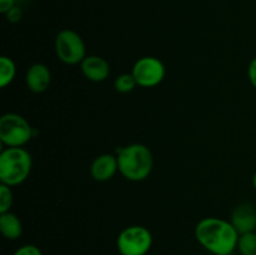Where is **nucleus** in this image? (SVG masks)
I'll list each match as a JSON object with an SVG mask.
<instances>
[{
    "mask_svg": "<svg viewBox=\"0 0 256 255\" xmlns=\"http://www.w3.org/2000/svg\"><path fill=\"white\" fill-rule=\"evenodd\" d=\"M195 238L212 254L229 255L238 248L240 235L232 222L220 218H204L196 224Z\"/></svg>",
    "mask_w": 256,
    "mask_h": 255,
    "instance_id": "f257e3e1",
    "label": "nucleus"
},
{
    "mask_svg": "<svg viewBox=\"0 0 256 255\" xmlns=\"http://www.w3.org/2000/svg\"><path fill=\"white\" fill-rule=\"evenodd\" d=\"M119 172L130 182H142L150 175L154 158L149 148L144 144H130L118 150Z\"/></svg>",
    "mask_w": 256,
    "mask_h": 255,
    "instance_id": "f03ea898",
    "label": "nucleus"
},
{
    "mask_svg": "<svg viewBox=\"0 0 256 255\" xmlns=\"http://www.w3.org/2000/svg\"><path fill=\"white\" fill-rule=\"evenodd\" d=\"M32 155L24 148H6L0 152V182L8 186L22 184L32 172Z\"/></svg>",
    "mask_w": 256,
    "mask_h": 255,
    "instance_id": "7ed1b4c3",
    "label": "nucleus"
},
{
    "mask_svg": "<svg viewBox=\"0 0 256 255\" xmlns=\"http://www.w3.org/2000/svg\"><path fill=\"white\" fill-rule=\"evenodd\" d=\"M32 128L24 116L6 112L0 118V142L8 148H22L32 140Z\"/></svg>",
    "mask_w": 256,
    "mask_h": 255,
    "instance_id": "20e7f679",
    "label": "nucleus"
},
{
    "mask_svg": "<svg viewBox=\"0 0 256 255\" xmlns=\"http://www.w3.org/2000/svg\"><path fill=\"white\" fill-rule=\"evenodd\" d=\"M55 52L60 62L66 65L82 64L86 58V48L82 38L76 32L64 29L55 38Z\"/></svg>",
    "mask_w": 256,
    "mask_h": 255,
    "instance_id": "39448f33",
    "label": "nucleus"
},
{
    "mask_svg": "<svg viewBox=\"0 0 256 255\" xmlns=\"http://www.w3.org/2000/svg\"><path fill=\"white\" fill-rule=\"evenodd\" d=\"M152 245V232L142 225L125 228L116 239V248L122 255H146Z\"/></svg>",
    "mask_w": 256,
    "mask_h": 255,
    "instance_id": "423d86ee",
    "label": "nucleus"
},
{
    "mask_svg": "<svg viewBox=\"0 0 256 255\" xmlns=\"http://www.w3.org/2000/svg\"><path fill=\"white\" fill-rule=\"evenodd\" d=\"M165 66L162 60L154 56H144L134 64L132 74L138 85L142 88H152L159 85L165 78Z\"/></svg>",
    "mask_w": 256,
    "mask_h": 255,
    "instance_id": "0eeeda50",
    "label": "nucleus"
},
{
    "mask_svg": "<svg viewBox=\"0 0 256 255\" xmlns=\"http://www.w3.org/2000/svg\"><path fill=\"white\" fill-rule=\"evenodd\" d=\"M232 224L239 235L255 232L256 229V209L249 202L238 205L232 214Z\"/></svg>",
    "mask_w": 256,
    "mask_h": 255,
    "instance_id": "6e6552de",
    "label": "nucleus"
},
{
    "mask_svg": "<svg viewBox=\"0 0 256 255\" xmlns=\"http://www.w3.org/2000/svg\"><path fill=\"white\" fill-rule=\"evenodd\" d=\"M52 82V72L49 68L42 62L32 64L25 74V84L30 92L35 94L44 92Z\"/></svg>",
    "mask_w": 256,
    "mask_h": 255,
    "instance_id": "1a4fd4ad",
    "label": "nucleus"
},
{
    "mask_svg": "<svg viewBox=\"0 0 256 255\" xmlns=\"http://www.w3.org/2000/svg\"><path fill=\"white\" fill-rule=\"evenodd\" d=\"M80 69L88 80L94 82H104L110 75V65L104 58L89 55L80 64Z\"/></svg>",
    "mask_w": 256,
    "mask_h": 255,
    "instance_id": "9d476101",
    "label": "nucleus"
},
{
    "mask_svg": "<svg viewBox=\"0 0 256 255\" xmlns=\"http://www.w3.org/2000/svg\"><path fill=\"white\" fill-rule=\"evenodd\" d=\"M119 170L116 155L102 154L94 159L90 166V174L96 182H108Z\"/></svg>",
    "mask_w": 256,
    "mask_h": 255,
    "instance_id": "9b49d317",
    "label": "nucleus"
},
{
    "mask_svg": "<svg viewBox=\"0 0 256 255\" xmlns=\"http://www.w3.org/2000/svg\"><path fill=\"white\" fill-rule=\"evenodd\" d=\"M0 232L5 239L16 240L22 234V224L19 218L12 212L0 214Z\"/></svg>",
    "mask_w": 256,
    "mask_h": 255,
    "instance_id": "f8f14e48",
    "label": "nucleus"
},
{
    "mask_svg": "<svg viewBox=\"0 0 256 255\" xmlns=\"http://www.w3.org/2000/svg\"><path fill=\"white\" fill-rule=\"evenodd\" d=\"M16 75V66L15 62L10 58L2 56L0 58V88H6L12 84Z\"/></svg>",
    "mask_w": 256,
    "mask_h": 255,
    "instance_id": "ddd939ff",
    "label": "nucleus"
},
{
    "mask_svg": "<svg viewBox=\"0 0 256 255\" xmlns=\"http://www.w3.org/2000/svg\"><path fill=\"white\" fill-rule=\"evenodd\" d=\"M238 249L242 255H256V232H248L240 235Z\"/></svg>",
    "mask_w": 256,
    "mask_h": 255,
    "instance_id": "4468645a",
    "label": "nucleus"
},
{
    "mask_svg": "<svg viewBox=\"0 0 256 255\" xmlns=\"http://www.w3.org/2000/svg\"><path fill=\"white\" fill-rule=\"evenodd\" d=\"M136 85L138 82L132 72H124V74H120L114 82L115 90L119 92H122V94H126V92H132Z\"/></svg>",
    "mask_w": 256,
    "mask_h": 255,
    "instance_id": "2eb2a0df",
    "label": "nucleus"
},
{
    "mask_svg": "<svg viewBox=\"0 0 256 255\" xmlns=\"http://www.w3.org/2000/svg\"><path fill=\"white\" fill-rule=\"evenodd\" d=\"M12 188L8 185L0 184V214L2 212H10L12 205Z\"/></svg>",
    "mask_w": 256,
    "mask_h": 255,
    "instance_id": "dca6fc26",
    "label": "nucleus"
},
{
    "mask_svg": "<svg viewBox=\"0 0 256 255\" xmlns=\"http://www.w3.org/2000/svg\"><path fill=\"white\" fill-rule=\"evenodd\" d=\"M12 255H42V250L32 244H26L20 246Z\"/></svg>",
    "mask_w": 256,
    "mask_h": 255,
    "instance_id": "f3484780",
    "label": "nucleus"
},
{
    "mask_svg": "<svg viewBox=\"0 0 256 255\" xmlns=\"http://www.w3.org/2000/svg\"><path fill=\"white\" fill-rule=\"evenodd\" d=\"M22 9H20V8H18V6H14L12 10H9V12L5 14V16H6L8 22H18L20 19H22Z\"/></svg>",
    "mask_w": 256,
    "mask_h": 255,
    "instance_id": "a211bd4d",
    "label": "nucleus"
},
{
    "mask_svg": "<svg viewBox=\"0 0 256 255\" xmlns=\"http://www.w3.org/2000/svg\"><path fill=\"white\" fill-rule=\"evenodd\" d=\"M248 78H249L250 84L256 89V58L250 62L249 68H248Z\"/></svg>",
    "mask_w": 256,
    "mask_h": 255,
    "instance_id": "6ab92c4d",
    "label": "nucleus"
},
{
    "mask_svg": "<svg viewBox=\"0 0 256 255\" xmlns=\"http://www.w3.org/2000/svg\"><path fill=\"white\" fill-rule=\"evenodd\" d=\"M15 6V0H0V12L6 14Z\"/></svg>",
    "mask_w": 256,
    "mask_h": 255,
    "instance_id": "aec40b11",
    "label": "nucleus"
},
{
    "mask_svg": "<svg viewBox=\"0 0 256 255\" xmlns=\"http://www.w3.org/2000/svg\"><path fill=\"white\" fill-rule=\"evenodd\" d=\"M252 185H254V188L256 190V172L254 174V178H252Z\"/></svg>",
    "mask_w": 256,
    "mask_h": 255,
    "instance_id": "412c9836",
    "label": "nucleus"
},
{
    "mask_svg": "<svg viewBox=\"0 0 256 255\" xmlns=\"http://www.w3.org/2000/svg\"><path fill=\"white\" fill-rule=\"evenodd\" d=\"M229 255H234V254H229Z\"/></svg>",
    "mask_w": 256,
    "mask_h": 255,
    "instance_id": "4be33fe9",
    "label": "nucleus"
}]
</instances>
